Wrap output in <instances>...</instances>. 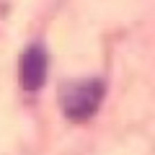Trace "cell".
Listing matches in <instances>:
<instances>
[{"instance_id":"1","label":"cell","mask_w":155,"mask_h":155,"mask_svg":"<svg viewBox=\"0 0 155 155\" xmlns=\"http://www.w3.org/2000/svg\"><path fill=\"white\" fill-rule=\"evenodd\" d=\"M101 98H104V83L101 80H78V83L62 85L60 106L67 119L85 122L98 111Z\"/></svg>"},{"instance_id":"2","label":"cell","mask_w":155,"mask_h":155,"mask_svg":"<svg viewBox=\"0 0 155 155\" xmlns=\"http://www.w3.org/2000/svg\"><path fill=\"white\" fill-rule=\"evenodd\" d=\"M18 75H21L23 91H28V93H36L47 83V52L41 44H34L23 52Z\"/></svg>"}]
</instances>
